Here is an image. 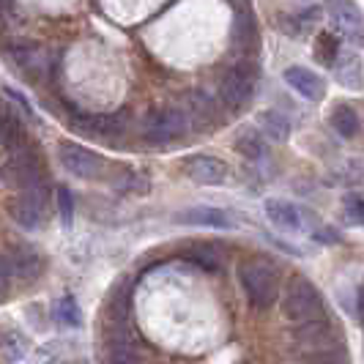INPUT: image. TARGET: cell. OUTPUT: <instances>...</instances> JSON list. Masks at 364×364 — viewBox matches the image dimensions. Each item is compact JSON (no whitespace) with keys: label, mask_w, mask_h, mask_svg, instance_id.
<instances>
[{"label":"cell","mask_w":364,"mask_h":364,"mask_svg":"<svg viewBox=\"0 0 364 364\" xmlns=\"http://www.w3.org/2000/svg\"><path fill=\"white\" fill-rule=\"evenodd\" d=\"M58 217L63 222V228H72L74 225V195L69 186L58 189Z\"/></svg>","instance_id":"obj_28"},{"label":"cell","mask_w":364,"mask_h":364,"mask_svg":"<svg viewBox=\"0 0 364 364\" xmlns=\"http://www.w3.org/2000/svg\"><path fill=\"white\" fill-rule=\"evenodd\" d=\"M236 151L247 159H263L266 156V143H263V137L257 132L247 129L236 137Z\"/></svg>","instance_id":"obj_24"},{"label":"cell","mask_w":364,"mask_h":364,"mask_svg":"<svg viewBox=\"0 0 364 364\" xmlns=\"http://www.w3.org/2000/svg\"><path fill=\"white\" fill-rule=\"evenodd\" d=\"M293 340L304 348L307 353L340 343V340H337V331H334V323L328 321L326 315H323V318H315V321L296 323V328H293Z\"/></svg>","instance_id":"obj_8"},{"label":"cell","mask_w":364,"mask_h":364,"mask_svg":"<svg viewBox=\"0 0 364 364\" xmlns=\"http://www.w3.org/2000/svg\"><path fill=\"white\" fill-rule=\"evenodd\" d=\"M337 80L343 85H348L350 91H359L362 88V63H359V58L343 60V66H337Z\"/></svg>","instance_id":"obj_26"},{"label":"cell","mask_w":364,"mask_h":364,"mask_svg":"<svg viewBox=\"0 0 364 364\" xmlns=\"http://www.w3.org/2000/svg\"><path fill=\"white\" fill-rule=\"evenodd\" d=\"M238 279H241V288L247 293L250 304L257 310H266L277 301V269L266 260H247L241 263L238 269Z\"/></svg>","instance_id":"obj_2"},{"label":"cell","mask_w":364,"mask_h":364,"mask_svg":"<svg viewBox=\"0 0 364 364\" xmlns=\"http://www.w3.org/2000/svg\"><path fill=\"white\" fill-rule=\"evenodd\" d=\"M186 176L195 183L203 186H222L228 181V164L222 162L219 156H208V154H198V156H189L183 162Z\"/></svg>","instance_id":"obj_9"},{"label":"cell","mask_w":364,"mask_h":364,"mask_svg":"<svg viewBox=\"0 0 364 364\" xmlns=\"http://www.w3.org/2000/svg\"><path fill=\"white\" fill-rule=\"evenodd\" d=\"M326 11L328 17L334 19V25H340L346 31V36H353L359 41V22H362V14L356 9L353 0H326Z\"/></svg>","instance_id":"obj_15"},{"label":"cell","mask_w":364,"mask_h":364,"mask_svg":"<svg viewBox=\"0 0 364 364\" xmlns=\"http://www.w3.org/2000/svg\"><path fill=\"white\" fill-rule=\"evenodd\" d=\"M183 115H189L186 124L192 121V124H198V127H205V124H214V121H217V105H214L211 96H205L203 91H192V93H186V112H183Z\"/></svg>","instance_id":"obj_16"},{"label":"cell","mask_w":364,"mask_h":364,"mask_svg":"<svg viewBox=\"0 0 364 364\" xmlns=\"http://www.w3.org/2000/svg\"><path fill=\"white\" fill-rule=\"evenodd\" d=\"M28 137H25V127L19 121V115L14 109H3L0 107V146H6L9 151H14L17 146H22Z\"/></svg>","instance_id":"obj_19"},{"label":"cell","mask_w":364,"mask_h":364,"mask_svg":"<svg viewBox=\"0 0 364 364\" xmlns=\"http://www.w3.org/2000/svg\"><path fill=\"white\" fill-rule=\"evenodd\" d=\"M285 315L293 323H304L326 315V304L307 277H293L285 293Z\"/></svg>","instance_id":"obj_3"},{"label":"cell","mask_w":364,"mask_h":364,"mask_svg":"<svg viewBox=\"0 0 364 364\" xmlns=\"http://www.w3.org/2000/svg\"><path fill=\"white\" fill-rule=\"evenodd\" d=\"M219 93L225 99V105L233 109L247 107L255 96V72H247V69H233L222 77V85Z\"/></svg>","instance_id":"obj_7"},{"label":"cell","mask_w":364,"mask_h":364,"mask_svg":"<svg viewBox=\"0 0 364 364\" xmlns=\"http://www.w3.org/2000/svg\"><path fill=\"white\" fill-rule=\"evenodd\" d=\"M315 58L323 63V66H337V58H340V41L331 33H321L315 41Z\"/></svg>","instance_id":"obj_25"},{"label":"cell","mask_w":364,"mask_h":364,"mask_svg":"<svg viewBox=\"0 0 364 364\" xmlns=\"http://www.w3.org/2000/svg\"><path fill=\"white\" fill-rule=\"evenodd\" d=\"M266 217L272 222L274 228H279V230H285V233H301L304 230V217H301V211L288 200H266Z\"/></svg>","instance_id":"obj_14"},{"label":"cell","mask_w":364,"mask_h":364,"mask_svg":"<svg viewBox=\"0 0 364 364\" xmlns=\"http://www.w3.org/2000/svg\"><path fill=\"white\" fill-rule=\"evenodd\" d=\"M257 132L266 134L274 143H285L291 137V121L277 109H263V112H257Z\"/></svg>","instance_id":"obj_17"},{"label":"cell","mask_w":364,"mask_h":364,"mask_svg":"<svg viewBox=\"0 0 364 364\" xmlns=\"http://www.w3.org/2000/svg\"><path fill=\"white\" fill-rule=\"evenodd\" d=\"M53 321L58 326H66V328H77L82 323V312H80V307H77V301H74L72 296H63V299L55 301Z\"/></svg>","instance_id":"obj_23"},{"label":"cell","mask_w":364,"mask_h":364,"mask_svg":"<svg viewBox=\"0 0 364 364\" xmlns=\"http://www.w3.org/2000/svg\"><path fill=\"white\" fill-rule=\"evenodd\" d=\"M115 186H118V189H127V192H143V189H148L151 183H148L140 173H134V170H124V176L115 181Z\"/></svg>","instance_id":"obj_29"},{"label":"cell","mask_w":364,"mask_h":364,"mask_svg":"<svg viewBox=\"0 0 364 364\" xmlns=\"http://www.w3.org/2000/svg\"><path fill=\"white\" fill-rule=\"evenodd\" d=\"M181 257L203 272H219V266H222V252L214 244H189L181 252Z\"/></svg>","instance_id":"obj_18"},{"label":"cell","mask_w":364,"mask_h":364,"mask_svg":"<svg viewBox=\"0 0 364 364\" xmlns=\"http://www.w3.org/2000/svg\"><path fill=\"white\" fill-rule=\"evenodd\" d=\"M11 255H14V277H17V279L31 282V279L41 277L44 269H47V260H44L41 255L22 252V250H11Z\"/></svg>","instance_id":"obj_20"},{"label":"cell","mask_w":364,"mask_h":364,"mask_svg":"<svg viewBox=\"0 0 364 364\" xmlns=\"http://www.w3.org/2000/svg\"><path fill=\"white\" fill-rule=\"evenodd\" d=\"M176 222L178 225H195V228H219V230H230L236 225V219L230 217L225 208H214V205H192L186 211H178Z\"/></svg>","instance_id":"obj_10"},{"label":"cell","mask_w":364,"mask_h":364,"mask_svg":"<svg viewBox=\"0 0 364 364\" xmlns=\"http://www.w3.org/2000/svg\"><path fill=\"white\" fill-rule=\"evenodd\" d=\"M189 132L186 124V115L178 107H162L154 109L151 115H146L143 121V137L154 146H164V143H173Z\"/></svg>","instance_id":"obj_4"},{"label":"cell","mask_w":364,"mask_h":364,"mask_svg":"<svg viewBox=\"0 0 364 364\" xmlns=\"http://www.w3.org/2000/svg\"><path fill=\"white\" fill-rule=\"evenodd\" d=\"M343 211H346V219L348 225H353V228H359L364 222V200L359 192H348L346 198H343Z\"/></svg>","instance_id":"obj_27"},{"label":"cell","mask_w":364,"mask_h":364,"mask_svg":"<svg viewBox=\"0 0 364 364\" xmlns=\"http://www.w3.org/2000/svg\"><path fill=\"white\" fill-rule=\"evenodd\" d=\"M285 82L296 93H301L304 99H310V102H321L326 96V82L307 66H288L285 69Z\"/></svg>","instance_id":"obj_12"},{"label":"cell","mask_w":364,"mask_h":364,"mask_svg":"<svg viewBox=\"0 0 364 364\" xmlns=\"http://www.w3.org/2000/svg\"><path fill=\"white\" fill-rule=\"evenodd\" d=\"M359 115H356V109L350 107V105H340V107H334V112H331V129L340 134V137H346V140H350V137H356L359 134Z\"/></svg>","instance_id":"obj_21"},{"label":"cell","mask_w":364,"mask_h":364,"mask_svg":"<svg viewBox=\"0 0 364 364\" xmlns=\"http://www.w3.org/2000/svg\"><path fill=\"white\" fill-rule=\"evenodd\" d=\"M6 55H9V60H11L17 69L33 74V77H44L47 69L53 66V63H47L44 50H38L33 44H11V47H6Z\"/></svg>","instance_id":"obj_13"},{"label":"cell","mask_w":364,"mask_h":364,"mask_svg":"<svg viewBox=\"0 0 364 364\" xmlns=\"http://www.w3.org/2000/svg\"><path fill=\"white\" fill-rule=\"evenodd\" d=\"M58 156H60V164L77 176V178H96L99 173H102V159L88 151V148H82L80 143H72V140H63L60 146H58Z\"/></svg>","instance_id":"obj_6"},{"label":"cell","mask_w":364,"mask_h":364,"mask_svg":"<svg viewBox=\"0 0 364 364\" xmlns=\"http://www.w3.org/2000/svg\"><path fill=\"white\" fill-rule=\"evenodd\" d=\"M318 244H337L340 238H337V230H331V228H321V230H315L312 233Z\"/></svg>","instance_id":"obj_30"},{"label":"cell","mask_w":364,"mask_h":364,"mask_svg":"<svg viewBox=\"0 0 364 364\" xmlns=\"http://www.w3.org/2000/svg\"><path fill=\"white\" fill-rule=\"evenodd\" d=\"M44 214H47V189L44 186H33L25 189V195H17L9 200V217L17 222L22 230H38L44 225Z\"/></svg>","instance_id":"obj_5"},{"label":"cell","mask_w":364,"mask_h":364,"mask_svg":"<svg viewBox=\"0 0 364 364\" xmlns=\"http://www.w3.org/2000/svg\"><path fill=\"white\" fill-rule=\"evenodd\" d=\"M28 353V340L17 334V331H6L0 337V364H14L22 362Z\"/></svg>","instance_id":"obj_22"},{"label":"cell","mask_w":364,"mask_h":364,"mask_svg":"<svg viewBox=\"0 0 364 364\" xmlns=\"http://www.w3.org/2000/svg\"><path fill=\"white\" fill-rule=\"evenodd\" d=\"M0 181L11 189H33V186H44L47 181V167H44V156L41 148H36L31 140H25L22 146L11 151V156L0 167Z\"/></svg>","instance_id":"obj_1"},{"label":"cell","mask_w":364,"mask_h":364,"mask_svg":"<svg viewBox=\"0 0 364 364\" xmlns=\"http://www.w3.org/2000/svg\"><path fill=\"white\" fill-rule=\"evenodd\" d=\"M233 9H236V14H233V44L238 50H252L257 38H260L252 9H250L247 0H233Z\"/></svg>","instance_id":"obj_11"},{"label":"cell","mask_w":364,"mask_h":364,"mask_svg":"<svg viewBox=\"0 0 364 364\" xmlns=\"http://www.w3.org/2000/svg\"><path fill=\"white\" fill-rule=\"evenodd\" d=\"M9 282H11V279L0 277V304H3V301H6V296H9Z\"/></svg>","instance_id":"obj_31"}]
</instances>
